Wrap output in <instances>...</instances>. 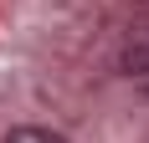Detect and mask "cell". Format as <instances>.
Returning <instances> with one entry per match:
<instances>
[{
    "instance_id": "7a4b0ae2",
    "label": "cell",
    "mask_w": 149,
    "mask_h": 143,
    "mask_svg": "<svg viewBox=\"0 0 149 143\" xmlns=\"http://www.w3.org/2000/svg\"><path fill=\"white\" fill-rule=\"evenodd\" d=\"M123 67H129V77H149V46H134L123 56Z\"/></svg>"
},
{
    "instance_id": "6da1fadb",
    "label": "cell",
    "mask_w": 149,
    "mask_h": 143,
    "mask_svg": "<svg viewBox=\"0 0 149 143\" xmlns=\"http://www.w3.org/2000/svg\"><path fill=\"white\" fill-rule=\"evenodd\" d=\"M5 143H67V138L52 128H15V133H5Z\"/></svg>"
}]
</instances>
